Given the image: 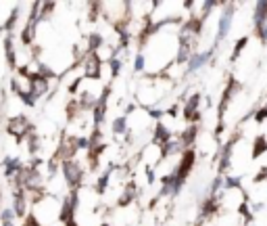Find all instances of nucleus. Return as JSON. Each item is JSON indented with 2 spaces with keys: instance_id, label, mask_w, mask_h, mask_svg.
<instances>
[{
  "instance_id": "nucleus-1",
  "label": "nucleus",
  "mask_w": 267,
  "mask_h": 226,
  "mask_svg": "<svg viewBox=\"0 0 267 226\" xmlns=\"http://www.w3.org/2000/svg\"><path fill=\"white\" fill-rule=\"evenodd\" d=\"M213 57H215V48H207V50H197L190 59H188V63H186V77L192 75V74H197L200 72V69L204 65H209Z\"/></svg>"
},
{
  "instance_id": "nucleus-5",
  "label": "nucleus",
  "mask_w": 267,
  "mask_h": 226,
  "mask_svg": "<svg viewBox=\"0 0 267 226\" xmlns=\"http://www.w3.org/2000/svg\"><path fill=\"white\" fill-rule=\"evenodd\" d=\"M25 128H28V119H25V117H15V119L8 121V130H11L15 136H23Z\"/></svg>"
},
{
  "instance_id": "nucleus-10",
  "label": "nucleus",
  "mask_w": 267,
  "mask_h": 226,
  "mask_svg": "<svg viewBox=\"0 0 267 226\" xmlns=\"http://www.w3.org/2000/svg\"><path fill=\"white\" fill-rule=\"evenodd\" d=\"M15 212L19 214V216L25 214V199H23V193H17V197H15Z\"/></svg>"
},
{
  "instance_id": "nucleus-9",
  "label": "nucleus",
  "mask_w": 267,
  "mask_h": 226,
  "mask_svg": "<svg viewBox=\"0 0 267 226\" xmlns=\"http://www.w3.org/2000/svg\"><path fill=\"white\" fill-rule=\"evenodd\" d=\"M253 119L257 121V124H263V121H267V105L255 109L253 111Z\"/></svg>"
},
{
  "instance_id": "nucleus-13",
  "label": "nucleus",
  "mask_w": 267,
  "mask_h": 226,
  "mask_svg": "<svg viewBox=\"0 0 267 226\" xmlns=\"http://www.w3.org/2000/svg\"><path fill=\"white\" fill-rule=\"evenodd\" d=\"M65 226H77V224H75L73 220H69V222H65Z\"/></svg>"
},
{
  "instance_id": "nucleus-14",
  "label": "nucleus",
  "mask_w": 267,
  "mask_h": 226,
  "mask_svg": "<svg viewBox=\"0 0 267 226\" xmlns=\"http://www.w3.org/2000/svg\"><path fill=\"white\" fill-rule=\"evenodd\" d=\"M100 226H111V224H106V222H104V224H100Z\"/></svg>"
},
{
  "instance_id": "nucleus-2",
  "label": "nucleus",
  "mask_w": 267,
  "mask_h": 226,
  "mask_svg": "<svg viewBox=\"0 0 267 226\" xmlns=\"http://www.w3.org/2000/svg\"><path fill=\"white\" fill-rule=\"evenodd\" d=\"M63 174H65V180L69 182L71 187L79 185L82 178H84V172H82V168H79L75 161H63Z\"/></svg>"
},
{
  "instance_id": "nucleus-4",
  "label": "nucleus",
  "mask_w": 267,
  "mask_h": 226,
  "mask_svg": "<svg viewBox=\"0 0 267 226\" xmlns=\"http://www.w3.org/2000/svg\"><path fill=\"white\" fill-rule=\"evenodd\" d=\"M48 90V80L42 75H33L32 77V94L33 97H40V94H44Z\"/></svg>"
},
{
  "instance_id": "nucleus-6",
  "label": "nucleus",
  "mask_w": 267,
  "mask_h": 226,
  "mask_svg": "<svg viewBox=\"0 0 267 226\" xmlns=\"http://www.w3.org/2000/svg\"><path fill=\"white\" fill-rule=\"evenodd\" d=\"M146 69V55L142 53V50H138L136 55H134V65H132V72L134 74H142Z\"/></svg>"
},
{
  "instance_id": "nucleus-3",
  "label": "nucleus",
  "mask_w": 267,
  "mask_h": 226,
  "mask_svg": "<svg viewBox=\"0 0 267 226\" xmlns=\"http://www.w3.org/2000/svg\"><path fill=\"white\" fill-rule=\"evenodd\" d=\"M100 69H102V61L96 57L94 53H90L84 59V75L86 77H100Z\"/></svg>"
},
{
  "instance_id": "nucleus-7",
  "label": "nucleus",
  "mask_w": 267,
  "mask_h": 226,
  "mask_svg": "<svg viewBox=\"0 0 267 226\" xmlns=\"http://www.w3.org/2000/svg\"><path fill=\"white\" fill-rule=\"evenodd\" d=\"M248 40H251L248 36H242V38H240V40L236 42V44H234V50H232V61H238V59H240V55L244 53V48H246V44H248Z\"/></svg>"
},
{
  "instance_id": "nucleus-8",
  "label": "nucleus",
  "mask_w": 267,
  "mask_h": 226,
  "mask_svg": "<svg viewBox=\"0 0 267 226\" xmlns=\"http://www.w3.org/2000/svg\"><path fill=\"white\" fill-rule=\"evenodd\" d=\"M23 168L19 166V161L17 159H4V174L6 176H13L15 172H21Z\"/></svg>"
},
{
  "instance_id": "nucleus-12",
  "label": "nucleus",
  "mask_w": 267,
  "mask_h": 226,
  "mask_svg": "<svg viewBox=\"0 0 267 226\" xmlns=\"http://www.w3.org/2000/svg\"><path fill=\"white\" fill-rule=\"evenodd\" d=\"M11 220H13V210H4V212H2V222L8 224Z\"/></svg>"
},
{
  "instance_id": "nucleus-15",
  "label": "nucleus",
  "mask_w": 267,
  "mask_h": 226,
  "mask_svg": "<svg viewBox=\"0 0 267 226\" xmlns=\"http://www.w3.org/2000/svg\"><path fill=\"white\" fill-rule=\"evenodd\" d=\"M4 226H13V224H11V222H8V224H4Z\"/></svg>"
},
{
  "instance_id": "nucleus-11",
  "label": "nucleus",
  "mask_w": 267,
  "mask_h": 226,
  "mask_svg": "<svg viewBox=\"0 0 267 226\" xmlns=\"http://www.w3.org/2000/svg\"><path fill=\"white\" fill-rule=\"evenodd\" d=\"M6 57H8V61H11V65L15 67V53H13V44H11V38L6 40Z\"/></svg>"
}]
</instances>
